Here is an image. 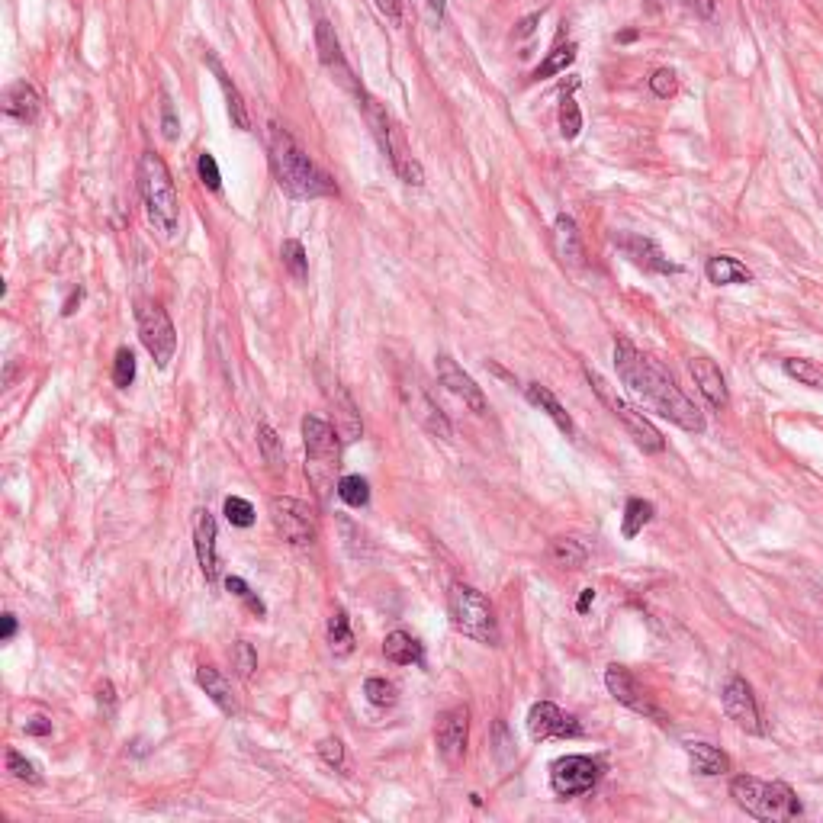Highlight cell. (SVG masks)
Masks as SVG:
<instances>
[{
  "label": "cell",
  "instance_id": "1",
  "mask_svg": "<svg viewBox=\"0 0 823 823\" xmlns=\"http://www.w3.org/2000/svg\"><path fill=\"white\" fill-rule=\"evenodd\" d=\"M615 367L621 383L631 389L640 402H647L656 415L669 418L672 425H679L682 431H692V435L705 431V415L682 393L676 377L656 364L653 357L640 354L627 338L615 341Z\"/></svg>",
  "mask_w": 823,
  "mask_h": 823
},
{
  "label": "cell",
  "instance_id": "2",
  "mask_svg": "<svg viewBox=\"0 0 823 823\" xmlns=\"http://www.w3.org/2000/svg\"><path fill=\"white\" fill-rule=\"evenodd\" d=\"M271 171L283 193H290L293 200H319L332 197L335 184L316 161H312L303 148L293 142L287 129L271 126Z\"/></svg>",
  "mask_w": 823,
  "mask_h": 823
},
{
  "label": "cell",
  "instance_id": "3",
  "mask_svg": "<svg viewBox=\"0 0 823 823\" xmlns=\"http://www.w3.org/2000/svg\"><path fill=\"white\" fill-rule=\"evenodd\" d=\"M730 798L756 820H795L801 814V801L785 782H762L753 775H737L730 782Z\"/></svg>",
  "mask_w": 823,
  "mask_h": 823
},
{
  "label": "cell",
  "instance_id": "4",
  "mask_svg": "<svg viewBox=\"0 0 823 823\" xmlns=\"http://www.w3.org/2000/svg\"><path fill=\"white\" fill-rule=\"evenodd\" d=\"M447 615H451L454 631L470 637L483 647H499V621L496 611H492L489 598L467 586V582H454L451 592H447Z\"/></svg>",
  "mask_w": 823,
  "mask_h": 823
},
{
  "label": "cell",
  "instance_id": "5",
  "mask_svg": "<svg viewBox=\"0 0 823 823\" xmlns=\"http://www.w3.org/2000/svg\"><path fill=\"white\" fill-rule=\"evenodd\" d=\"M139 190L145 213L152 219V226L161 232H177V222H181V203H177V190L171 181V171L155 152H145L139 158Z\"/></svg>",
  "mask_w": 823,
  "mask_h": 823
},
{
  "label": "cell",
  "instance_id": "6",
  "mask_svg": "<svg viewBox=\"0 0 823 823\" xmlns=\"http://www.w3.org/2000/svg\"><path fill=\"white\" fill-rule=\"evenodd\" d=\"M586 377H589V383L595 386L598 399H602L605 406L611 409V415H615L618 422L624 425V431H627V435L634 438V444L640 447L643 454H660V451H666V438L660 435V431H656V425L650 422V418H643V412L631 409V406H627L624 399L611 396L608 383H605L602 377H598L595 370H589V367H586Z\"/></svg>",
  "mask_w": 823,
  "mask_h": 823
},
{
  "label": "cell",
  "instance_id": "7",
  "mask_svg": "<svg viewBox=\"0 0 823 823\" xmlns=\"http://www.w3.org/2000/svg\"><path fill=\"white\" fill-rule=\"evenodd\" d=\"M136 325H139V338L145 344V351L155 357L158 367H168L174 361V351H177V332H174V322L168 312H164L158 303H139Z\"/></svg>",
  "mask_w": 823,
  "mask_h": 823
},
{
  "label": "cell",
  "instance_id": "8",
  "mask_svg": "<svg viewBox=\"0 0 823 823\" xmlns=\"http://www.w3.org/2000/svg\"><path fill=\"white\" fill-rule=\"evenodd\" d=\"M271 518H274L277 534L290 547H312L316 544V537H319L316 515H312V508L306 502H299L293 496H277L271 502Z\"/></svg>",
  "mask_w": 823,
  "mask_h": 823
},
{
  "label": "cell",
  "instance_id": "9",
  "mask_svg": "<svg viewBox=\"0 0 823 823\" xmlns=\"http://www.w3.org/2000/svg\"><path fill=\"white\" fill-rule=\"evenodd\" d=\"M598 762L589 756H563L550 766V785L560 798H579L598 785Z\"/></svg>",
  "mask_w": 823,
  "mask_h": 823
},
{
  "label": "cell",
  "instance_id": "10",
  "mask_svg": "<svg viewBox=\"0 0 823 823\" xmlns=\"http://www.w3.org/2000/svg\"><path fill=\"white\" fill-rule=\"evenodd\" d=\"M605 685H608V692H611V698L618 701V705L631 708V711H637V714H643V717H650V721H656V724H666L663 708H660V705H653L650 695L643 692L640 682L631 676V669H624V666H618V663H611V666L605 669Z\"/></svg>",
  "mask_w": 823,
  "mask_h": 823
},
{
  "label": "cell",
  "instance_id": "11",
  "mask_svg": "<svg viewBox=\"0 0 823 823\" xmlns=\"http://www.w3.org/2000/svg\"><path fill=\"white\" fill-rule=\"evenodd\" d=\"M467 740H470V711L463 705L444 711L435 727V743H438V756L447 766H460L463 756H467Z\"/></svg>",
  "mask_w": 823,
  "mask_h": 823
},
{
  "label": "cell",
  "instance_id": "12",
  "mask_svg": "<svg viewBox=\"0 0 823 823\" xmlns=\"http://www.w3.org/2000/svg\"><path fill=\"white\" fill-rule=\"evenodd\" d=\"M721 701H724L727 717L740 730L756 733V737H759V733H766V727H762V717H759L756 695H753V688H750V682H746V679H740V676L727 679L724 692H721Z\"/></svg>",
  "mask_w": 823,
  "mask_h": 823
},
{
  "label": "cell",
  "instance_id": "13",
  "mask_svg": "<svg viewBox=\"0 0 823 823\" xmlns=\"http://www.w3.org/2000/svg\"><path fill=\"white\" fill-rule=\"evenodd\" d=\"M528 733L531 740H573L582 733V727L573 714L560 711L550 701H537L528 711Z\"/></svg>",
  "mask_w": 823,
  "mask_h": 823
},
{
  "label": "cell",
  "instance_id": "14",
  "mask_svg": "<svg viewBox=\"0 0 823 823\" xmlns=\"http://www.w3.org/2000/svg\"><path fill=\"white\" fill-rule=\"evenodd\" d=\"M435 370H438V380H441L447 389H451V393H454L470 412H476V415H486V412H489V402H486V396H483V389L476 386V380L454 361V357L438 354V357H435Z\"/></svg>",
  "mask_w": 823,
  "mask_h": 823
},
{
  "label": "cell",
  "instance_id": "15",
  "mask_svg": "<svg viewBox=\"0 0 823 823\" xmlns=\"http://www.w3.org/2000/svg\"><path fill=\"white\" fill-rule=\"evenodd\" d=\"M338 438L335 435V428L325 422V418L319 415H306L303 418V441H306V457L312 463H306V470L309 467H325V470H335L338 467Z\"/></svg>",
  "mask_w": 823,
  "mask_h": 823
},
{
  "label": "cell",
  "instance_id": "16",
  "mask_svg": "<svg viewBox=\"0 0 823 823\" xmlns=\"http://www.w3.org/2000/svg\"><path fill=\"white\" fill-rule=\"evenodd\" d=\"M316 52H319V62L328 68V74H332V78L341 87H348V91L357 97V91H361V87H357V81H354L351 65H348V58H344L341 42H338L335 29H332V23H328V20L316 23Z\"/></svg>",
  "mask_w": 823,
  "mask_h": 823
},
{
  "label": "cell",
  "instance_id": "17",
  "mask_svg": "<svg viewBox=\"0 0 823 823\" xmlns=\"http://www.w3.org/2000/svg\"><path fill=\"white\" fill-rule=\"evenodd\" d=\"M615 245L631 258L637 267L643 271H653V274H679V264H672L663 248L653 242V238H643V235H634V232H615Z\"/></svg>",
  "mask_w": 823,
  "mask_h": 823
},
{
  "label": "cell",
  "instance_id": "18",
  "mask_svg": "<svg viewBox=\"0 0 823 823\" xmlns=\"http://www.w3.org/2000/svg\"><path fill=\"white\" fill-rule=\"evenodd\" d=\"M322 383H325V386H322V389H325V399L332 402V409H335V428H338L341 441H344V444L357 441V438L364 435V422H361V412H357L351 393H348V389H344L338 380H325V377H322Z\"/></svg>",
  "mask_w": 823,
  "mask_h": 823
},
{
  "label": "cell",
  "instance_id": "19",
  "mask_svg": "<svg viewBox=\"0 0 823 823\" xmlns=\"http://www.w3.org/2000/svg\"><path fill=\"white\" fill-rule=\"evenodd\" d=\"M4 113L10 119H17V123L23 126H33L36 119L42 116V97L33 84H26V81H17V84H10L7 91H4Z\"/></svg>",
  "mask_w": 823,
  "mask_h": 823
},
{
  "label": "cell",
  "instance_id": "20",
  "mask_svg": "<svg viewBox=\"0 0 823 823\" xmlns=\"http://www.w3.org/2000/svg\"><path fill=\"white\" fill-rule=\"evenodd\" d=\"M692 377L701 389V396L711 402V409H727L730 406V393L724 383V373L717 367L711 357H692Z\"/></svg>",
  "mask_w": 823,
  "mask_h": 823
},
{
  "label": "cell",
  "instance_id": "21",
  "mask_svg": "<svg viewBox=\"0 0 823 823\" xmlns=\"http://www.w3.org/2000/svg\"><path fill=\"white\" fill-rule=\"evenodd\" d=\"M193 544H197V560L206 582L219 579V553H216V518L209 512L197 515V531H193Z\"/></svg>",
  "mask_w": 823,
  "mask_h": 823
},
{
  "label": "cell",
  "instance_id": "22",
  "mask_svg": "<svg viewBox=\"0 0 823 823\" xmlns=\"http://www.w3.org/2000/svg\"><path fill=\"white\" fill-rule=\"evenodd\" d=\"M553 248H557V258L566 267H582V264H586L582 235H579L576 222L570 216H557V222H553Z\"/></svg>",
  "mask_w": 823,
  "mask_h": 823
},
{
  "label": "cell",
  "instance_id": "23",
  "mask_svg": "<svg viewBox=\"0 0 823 823\" xmlns=\"http://www.w3.org/2000/svg\"><path fill=\"white\" fill-rule=\"evenodd\" d=\"M197 682H200V688L209 695V701H213V705H216L222 714H238V698H235V692H232L229 679L222 676V672H219L216 666H200V669H197Z\"/></svg>",
  "mask_w": 823,
  "mask_h": 823
},
{
  "label": "cell",
  "instance_id": "24",
  "mask_svg": "<svg viewBox=\"0 0 823 823\" xmlns=\"http://www.w3.org/2000/svg\"><path fill=\"white\" fill-rule=\"evenodd\" d=\"M525 396H528L531 406H537L541 412H547V415H550V422L557 425V428L563 431V435L576 438V422H573V415L560 406V399L553 396L547 386H541V383H528V386H525Z\"/></svg>",
  "mask_w": 823,
  "mask_h": 823
},
{
  "label": "cell",
  "instance_id": "25",
  "mask_svg": "<svg viewBox=\"0 0 823 823\" xmlns=\"http://www.w3.org/2000/svg\"><path fill=\"white\" fill-rule=\"evenodd\" d=\"M685 756L692 762V772L698 775H724L730 772V756L724 750H717L711 743H701V740H688L685 743Z\"/></svg>",
  "mask_w": 823,
  "mask_h": 823
},
{
  "label": "cell",
  "instance_id": "26",
  "mask_svg": "<svg viewBox=\"0 0 823 823\" xmlns=\"http://www.w3.org/2000/svg\"><path fill=\"white\" fill-rule=\"evenodd\" d=\"M357 100H361L364 119H367V126H370V132H373V139H377V145H380V152L389 155V145H393V132H396L393 119L386 116V110L380 107V100H377V97H370V94L364 91V87L357 91Z\"/></svg>",
  "mask_w": 823,
  "mask_h": 823
},
{
  "label": "cell",
  "instance_id": "27",
  "mask_svg": "<svg viewBox=\"0 0 823 823\" xmlns=\"http://www.w3.org/2000/svg\"><path fill=\"white\" fill-rule=\"evenodd\" d=\"M386 161L393 164V171H396V174H399L406 184H412V187H422V184H425V171H422V164H418V161L412 158L409 145H406V136H402L399 129L393 132V145H389V155H386Z\"/></svg>",
  "mask_w": 823,
  "mask_h": 823
},
{
  "label": "cell",
  "instance_id": "28",
  "mask_svg": "<svg viewBox=\"0 0 823 823\" xmlns=\"http://www.w3.org/2000/svg\"><path fill=\"white\" fill-rule=\"evenodd\" d=\"M383 656L389 663H396V666H422L425 663V650H422V643H418L412 634L406 631H393V634H386L383 640Z\"/></svg>",
  "mask_w": 823,
  "mask_h": 823
},
{
  "label": "cell",
  "instance_id": "29",
  "mask_svg": "<svg viewBox=\"0 0 823 823\" xmlns=\"http://www.w3.org/2000/svg\"><path fill=\"white\" fill-rule=\"evenodd\" d=\"M206 65L213 68L216 81H219V87H222V94H226V100H229V116H232V123H235L238 129H251V119H248L245 100H242V94H238V87L232 84V78L226 74V68L219 65V58H216L213 52H206Z\"/></svg>",
  "mask_w": 823,
  "mask_h": 823
},
{
  "label": "cell",
  "instance_id": "30",
  "mask_svg": "<svg viewBox=\"0 0 823 823\" xmlns=\"http://www.w3.org/2000/svg\"><path fill=\"white\" fill-rule=\"evenodd\" d=\"M705 274H708L711 283H717V287H733V283H753L750 267L740 264L737 258H730V254H714V258H708Z\"/></svg>",
  "mask_w": 823,
  "mask_h": 823
},
{
  "label": "cell",
  "instance_id": "31",
  "mask_svg": "<svg viewBox=\"0 0 823 823\" xmlns=\"http://www.w3.org/2000/svg\"><path fill=\"white\" fill-rule=\"evenodd\" d=\"M258 447H261V457L267 463V470H271L274 476L287 473V451H283V438H277V431L267 422L258 425Z\"/></svg>",
  "mask_w": 823,
  "mask_h": 823
},
{
  "label": "cell",
  "instance_id": "32",
  "mask_svg": "<svg viewBox=\"0 0 823 823\" xmlns=\"http://www.w3.org/2000/svg\"><path fill=\"white\" fill-rule=\"evenodd\" d=\"M653 521V502L647 499H627L624 505V518H621V534L624 541H634V537L647 528Z\"/></svg>",
  "mask_w": 823,
  "mask_h": 823
},
{
  "label": "cell",
  "instance_id": "33",
  "mask_svg": "<svg viewBox=\"0 0 823 823\" xmlns=\"http://www.w3.org/2000/svg\"><path fill=\"white\" fill-rule=\"evenodd\" d=\"M586 547L573 537H557V541L550 544V560L553 566H560V570H579V566H586Z\"/></svg>",
  "mask_w": 823,
  "mask_h": 823
},
{
  "label": "cell",
  "instance_id": "34",
  "mask_svg": "<svg viewBox=\"0 0 823 823\" xmlns=\"http://www.w3.org/2000/svg\"><path fill=\"white\" fill-rule=\"evenodd\" d=\"M280 261L287 267V274L296 280V283H306L309 277V258H306V248L299 238H287V242L280 245Z\"/></svg>",
  "mask_w": 823,
  "mask_h": 823
},
{
  "label": "cell",
  "instance_id": "35",
  "mask_svg": "<svg viewBox=\"0 0 823 823\" xmlns=\"http://www.w3.org/2000/svg\"><path fill=\"white\" fill-rule=\"evenodd\" d=\"M328 647H332L335 656H348L354 650V634H351V621L348 615L338 608L332 618H328Z\"/></svg>",
  "mask_w": 823,
  "mask_h": 823
},
{
  "label": "cell",
  "instance_id": "36",
  "mask_svg": "<svg viewBox=\"0 0 823 823\" xmlns=\"http://www.w3.org/2000/svg\"><path fill=\"white\" fill-rule=\"evenodd\" d=\"M576 52H579L576 42H566V46H557V49H553V52L544 58V62H541V68L534 71V78H537V81H544V78H553V74L566 71V68H570V65L576 62Z\"/></svg>",
  "mask_w": 823,
  "mask_h": 823
},
{
  "label": "cell",
  "instance_id": "37",
  "mask_svg": "<svg viewBox=\"0 0 823 823\" xmlns=\"http://www.w3.org/2000/svg\"><path fill=\"white\" fill-rule=\"evenodd\" d=\"M338 496H341V502H348L354 508H364L370 502V486H367V480H361V476H341Z\"/></svg>",
  "mask_w": 823,
  "mask_h": 823
},
{
  "label": "cell",
  "instance_id": "38",
  "mask_svg": "<svg viewBox=\"0 0 823 823\" xmlns=\"http://www.w3.org/2000/svg\"><path fill=\"white\" fill-rule=\"evenodd\" d=\"M782 367H785V373L791 380H798L804 386H820L823 383V370L814 361H804V357H788Z\"/></svg>",
  "mask_w": 823,
  "mask_h": 823
},
{
  "label": "cell",
  "instance_id": "39",
  "mask_svg": "<svg viewBox=\"0 0 823 823\" xmlns=\"http://www.w3.org/2000/svg\"><path fill=\"white\" fill-rule=\"evenodd\" d=\"M560 132L563 139H576L582 132V113H579V103L573 100V94H563V103H560Z\"/></svg>",
  "mask_w": 823,
  "mask_h": 823
},
{
  "label": "cell",
  "instance_id": "40",
  "mask_svg": "<svg viewBox=\"0 0 823 823\" xmlns=\"http://www.w3.org/2000/svg\"><path fill=\"white\" fill-rule=\"evenodd\" d=\"M132 380H136V354H132L129 348H119L116 361H113V383L119 389H129Z\"/></svg>",
  "mask_w": 823,
  "mask_h": 823
},
{
  "label": "cell",
  "instance_id": "41",
  "mask_svg": "<svg viewBox=\"0 0 823 823\" xmlns=\"http://www.w3.org/2000/svg\"><path fill=\"white\" fill-rule=\"evenodd\" d=\"M364 695H367L370 705H377V708H393L396 705V685L386 682V679H367Z\"/></svg>",
  "mask_w": 823,
  "mask_h": 823
},
{
  "label": "cell",
  "instance_id": "42",
  "mask_svg": "<svg viewBox=\"0 0 823 823\" xmlns=\"http://www.w3.org/2000/svg\"><path fill=\"white\" fill-rule=\"evenodd\" d=\"M7 772H10L13 778H20V782H29V785H39V782H42L39 769H36L33 762H29L23 753H17V750H7Z\"/></svg>",
  "mask_w": 823,
  "mask_h": 823
},
{
  "label": "cell",
  "instance_id": "43",
  "mask_svg": "<svg viewBox=\"0 0 823 823\" xmlns=\"http://www.w3.org/2000/svg\"><path fill=\"white\" fill-rule=\"evenodd\" d=\"M232 663H235V672L242 679H251L254 676V669H258V653H254L251 643L245 640H238L235 647H232Z\"/></svg>",
  "mask_w": 823,
  "mask_h": 823
},
{
  "label": "cell",
  "instance_id": "44",
  "mask_svg": "<svg viewBox=\"0 0 823 823\" xmlns=\"http://www.w3.org/2000/svg\"><path fill=\"white\" fill-rule=\"evenodd\" d=\"M650 91H653V97H660V100L676 97V91H679V78H676V71H672V68H660V71H653V78H650Z\"/></svg>",
  "mask_w": 823,
  "mask_h": 823
},
{
  "label": "cell",
  "instance_id": "45",
  "mask_svg": "<svg viewBox=\"0 0 823 823\" xmlns=\"http://www.w3.org/2000/svg\"><path fill=\"white\" fill-rule=\"evenodd\" d=\"M226 518H229V525H235V528H251L254 525V508L245 499L229 496L226 499Z\"/></svg>",
  "mask_w": 823,
  "mask_h": 823
},
{
  "label": "cell",
  "instance_id": "46",
  "mask_svg": "<svg viewBox=\"0 0 823 823\" xmlns=\"http://www.w3.org/2000/svg\"><path fill=\"white\" fill-rule=\"evenodd\" d=\"M197 174H200V181H203L209 190H219V187H222L219 164H216V158L209 155V152H203V155H200V161H197Z\"/></svg>",
  "mask_w": 823,
  "mask_h": 823
},
{
  "label": "cell",
  "instance_id": "47",
  "mask_svg": "<svg viewBox=\"0 0 823 823\" xmlns=\"http://www.w3.org/2000/svg\"><path fill=\"white\" fill-rule=\"evenodd\" d=\"M319 756H322L332 769L344 772V743H341L338 737H325V740L319 743Z\"/></svg>",
  "mask_w": 823,
  "mask_h": 823
},
{
  "label": "cell",
  "instance_id": "48",
  "mask_svg": "<svg viewBox=\"0 0 823 823\" xmlns=\"http://www.w3.org/2000/svg\"><path fill=\"white\" fill-rule=\"evenodd\" d=\"M226 589H229L232 595H238V598H245V602H248V605H251L254 611H258V615H264V605L258 602V598L251 595V589H248V582H245V579H238V576H229V579H226Z\"/></svg>",
  "mask_w": 823,
  "mask_h": 823
},
{
  "label": "cell",
  "instance_id": "49",
  "mask_svg": "<svg viewBox=\"0 0 823 823\" xmlns=\"http://www.w3.org/2000/svg\"><path fill=\"white\" fill-rule=\"evenodd\" d=\"M97 701H100V708H103V714H107V717L116 714V688H113L110 679H103L97 685Z\"/></svg>",
  "mask_w": 823,
  "mask_h": 823
},
{
  "label": "cell",
  "instance_id": "50",
  "mask_svg": "<svg viewBox=\"0 0 823 823\" xmlns=\"http://www.w3.org/2000/svg\"><path fill=\"white\" fill-rule=\"evenodd\" d=\"M373 4H377V10L386 13V17L393 20V23L402 20V0H373Z\"/></svg>",
  "mask_w": 823,
  "mask_h": 823
},
{
  "label": "cell",
  "instance_id": "51",
  "mask_svg": "<svg viewBox=\"0 0 823 823\" xmlns=\"http://www.w3.org/2000/svg\"><path fill=\"white\" fill-rule=\"evenodd\" d=\"M177 136H181V126H177L171 103H164V139H171V142H174Z\"/></svg>",
  "mask_w": 823,
  "mask_h": 823
},
{
  "label": "cell",
  "instance_id": "52",
  "mask_svg": "<svg viewBox=\"0 0 823 823\" xmlns=\"http://www.w3.org/2000/svg\"><path fill=\"white\" fill-rule=\"evenodd\" d=\"M26 733L29 737H49L52 721H46V717H33V721H26Z\"/></svg>",
  "mask_w": 823,
  "mask_h": 823
},
{
  "label": "cell",
  "instance_id": "53",
  "mask_svg": "<svg viewBox=\"0 0 823 823\" xmlns=\"http://www.w3.org/2000/svg\"><path fill=\"white\" fill-rule=\"evenodd\" d=\"M444 4H447V0H422V7H425L431 23H441L444 20Z\"/></svg>",
  "mask_w": 823,
  "mask_h": 823
},
{
  "label": "cell",
  "instance_id": "54",
  "mask_svg": "<svg viewBox=\"0 0 823 823\" xmlns=\"http://www.w3.org/2000/svg\"><path fill=\"white\" fill-rule=\"evenodd\" d=\"M688 7H692L695 13L701 20H708V17H714V0H685Z\"/></svg>",
  "mask_w": 823,
  "mask_h": 823
},
{
  "label": "cell",
  "instance_id": "55",
  "mask_svg": "<svg viewBox=\"0 0 823 823\" xmlns=\"http://www.w3.org/2000/svg\"><path fill=\"white\" fill-rule=\"evenodd\" d=\"M537 23H541V13H531V17H525V20H521V23H518V29H515V36H518V39H525V36H531V33H534V26H537Z\"/></svg>",
  "mask_w": 823,
  "mask_h": 823
},
{
  "label": "cell",
  "instance_id": "56",
  "mask_svg": "<svg viewBox=\"0 0 823 823\" xmlns=\"http://www.w3.org/2000/svg\"><path fill=\"white\" fill-rule=\"evenodd\" d=\"M13 637H17V618H13V615H4V621H0V640L7 643V640H13Z\"/></svg>",
  "mask_w": 823,
  "mask_h": 823
},
{
  "label": "cell",
  "instance_id": "57",
  "mask_svg": "<svg viewBox=\"0 0 823 823\" xmlns=\"http://www.w3.org/2000/svg\"><path fill=\"white\" fill-rule=\"evenodd\" d=\"M81 299H84V290H74L68 299H65V306H62V316H74V312H78V306H81Z\"/></svg>",
  "mask_w": 823,
  "mask_h": 823
},
{
  "label": "cell",
  "instance_id": "58",
  "mask_svg": "<svg viewBox=\"0 0 823 823\" xmlns=\"http://www.w3.org/2000/svg\"><path fill=\"white\" fill-rule=\"evenodd\" d=\"M592 602H595V589H582V595H579V605H576L579 615H586Z\"/></svg>",
  "mask_w": 823,
  "mask_h": 823
},
{
  "label": "cell",
  "instance_id": "59",
  "mask_svg": "<svg viewBox=\"0 0 823 823\" xmlns=\"http://www.w3.org/2000/svg\"><path fill=\"white\" fill-rule=\"evenodd\" d=\"M637 39V29H624V33L618 36V42H634Z\"/></svg>",
  "mask_w": 823,
  "mask_h": 823
},
{
  "label": "cell",
  "instance_id": "60",
  "mask_svg": "<svg viewBox=\"0 0 823 823\" xmlns=\"http://www.w3.org/2000/svg\"><path fill=\"white\" fill-rule=\"evenodd\" d=\"M820 685H823V679H820Z\"/></svg>",
  "mask_w": 823,
  "mask_h": 823
}]
</instances>
